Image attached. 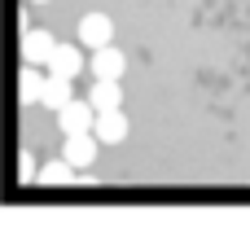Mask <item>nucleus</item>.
<instances>
[{"label": "nucleus", "mask_w": 250, "mask_h": 228, "mask_svg": "<svg viewBox=\"0 0 250 228\" xmlns=\"http://www.w3.org/2000/svg\"><path fill=\"white\" fill-rule=\"evenodd\" d=\"M92 114H97V110H92L88 101H75V97H70V101L57 110V127H62V136H70V132H92Z\"/></svg>", "instance_id": "423d86ee"}, {"label": "nucleus", "mask_w": 250, "mask_h": 228, "mask_svg": "<svg viewBox=\"0 0 250 228\" xmlns=\"http://www.w3.org/2000/svg\"><path fill=\"white\" fill-rule=\"evenodd\" d=\"M53 35L48 31H40V26H26V35H22V57H26V66H44L48 62V53H53Z\"/></svg>", "instance_id": "0eeeda50"}, {"label": "nucleus", "mask_w": 250, "mask_h": 228, "mask_svg": "<svg viewBox=\"0 0 250 228\" xmlns=\"http://www.w3.org/2000/svg\"><path fill=\"white\" fill-rule=\"evenodd\" d=\"M88 70H92L97 79H123V70H127V57H123L114 44H101V48H92V62H88Z\"/></svg>", "instance_id": "39448f33"}, {"label": "nucleus", "mask_w": 250, "mask_h": 228, "mask_svg": "<svg viewBox=\"0 0 250 228\" xmlns=\"http://www.w3.org/2000/svg\"><path fill=\"white\" fill-rule=\"evenodd\" d=\"M79 44H83V48L114 44V22H110V13H83V18H79Z\"/></svg>", "instance_id": "f03ea898"}, {"label": "nucleus", "mask_w": 250, "mask_h": 228, "mask_svg": "<svg viewBox=\"0 0 250 228\" xmlns=\"http://www.w3.org/2000/svg\"><path fill=\"white\" fill-rule=\"evenodd\" d=\"M31 4H48V0H31Z\"/></svg>", "instance_id": "f8f14e48"}, {"label": "nucleus", "mask_w": 250, "mask_h": 228, "mask_svg": "<svg viewBox=\"0 0 250 228\" xmlns=\"http://www.w3.org/2000/svg\"><path fill=\"white\" fill-rule=\"evenodd\" d=\"M40 171V185H75V167L66 163V158H48L44 167H35Z\"/></svg>", "instance_id": "9d476101"}, {"label": "nucleus", "mask_w": 250, "mask_h": 228, "mask_svg": "<svg viewBox=\"0 0 250 228\" xmlns=\"http://www.w3.org/2000/svg\"><path fill=\"white\" fill-rule=\"evenodd\" d=\"M62 158H66L75 171L92 167V163H97V136H92V132H70L66 145H62Z\"/></svg>", "instance_id": "7ed1b4c3"}, {"label": "nucleus", "mask_w": 250, "mask_h": 228, "mask_svg": "<svg viewBox=\"0 0 250 228\" xmlns=\"http://www.w3.org/2000/svg\"><path fill=\"white\" fill-rule=\"evenodd\" d=\"M53 75H66V79H79V70L88 66L83 62V53H79V44H53V53H48V62H44Z\"/></svg>", "instance_id": "20e7f679"}, {"label": "nucleus", "mask_w": 250, "mask_h": 228, "mask_svg": "<svg viewBox=\"0 0 250 228\" xmlns=\"http://www.w3.org/2000/svg\"><path fill=\"white\" fill-rule=\"evenodd\" d=\"M88 105H92V110H119V105H123V88H119V79H97L92 92H88Z\"/></svg>", "instance_id": "1a4fd4ad"}, {"label": "nucleus", "mask_w": 250, "mask_h": 228, "mask_svg": "<svg viewBox=\"0 0 250 228\" xmlns=\"http://www.w3.org/2000/svg\"><path fill=\"white\" fill-rule=\"evenodd\" d=\"M40 88H44V75H40V66H26V70H22V79H18V92H22V101L40 105Z\"/></svg>", "instance_id": "9b49d317"}, {"label": "nucleus", "mask_w": 250, "mask_h": 228, "mask_svg": "<svg viewBox=\"0 0 250 228\" xmlns=\"http://www.w3.org/2000/svg\"><path fill=\"white\" fill-rule=\"evenodd\" d=\"M127 132H132V123H127L123 105H119V110H97V114H92V136H97L101 145H119V141H127Z\"/></svg>", "instance_id": "f257e3e1"}, {"label": "nucleus", "mask_w": 250, "mask_h": 228, "mask_svg": "<svg viewBox=\"0 0 250 228\" xmlns=\"http://www.w3.org/2000/svg\"><path fill=\"white\" fill-rule=\"evenodd\" d=\"M70 83L75 79H66V75H44V88H40V105H48V110H62L66 101H70Z\"/></svg>", "instance_id": "6e6552de"}]
</instances>
